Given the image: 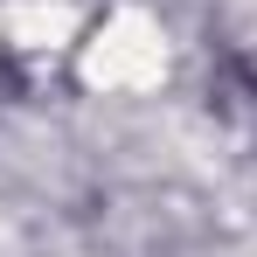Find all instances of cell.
Segmentation results:
<instances>
[{
	"label": "cell",
	"mask_w": 257,
	"mask_h": 257,
	"mask_svg": "<svg viewBox=\"0 0 257 257\" xmlns=\"http://www.w3.org/2000/svg\"><path fill=\"white\" fill-rule=\"evenodd\" d=\"M202 97L215 118H257V49H222L202 77Z\"/></svg>",
	"instance_id": "cell-1"
}]
</instances>
